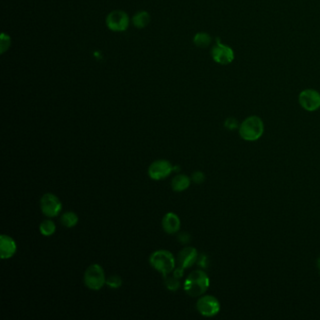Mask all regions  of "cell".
Wrapping results in <instances>:
<instances>
[{"instance_id":"cell-12","label":"cell","mask_w":320,"mask_h":320,"mask_svg":"<svg viewBox=\"0 0 320 320\" xmlns=\"http://www.w3.org/2000/svg\"><path fill=\"white\" fill-rule=\"evenodd\" d=\"M16 242L8 235L0 236V256L2 259H8L15 255Z\"/></svg>"},{"instance_id":"cell-15","label":"cell","mask_w":320,"mask_h":320,"mask_svg":"<svg viewBox=\"0 0 320 320\" xmlns=\"http://www.w3.org/2000/svg\"><path fill=\"white\" fill-rule=\"evenodd\" d=\"M78 221H79V218L77 216V214L73 211H67L60 217V223L67 228H71V227L75 226L76 224H78Z\"/></svg>"},{"instance_id":"cell-1","label":"cell","mask_w":320,"mask_h":320,"mask_svg":"<svg viewBox=\"0 0 320 320\" xmlns=\"http://www.w3.org/2000/svg\"><path fill=\"white\" fill-rule=\"evenodd\" d=\"M208 288L209 278L207 273L202 270H195L191 272L185 280V292L192 298L202 296Z\"/></svg>"},{"instance_id":"cell-14","label":"cell","mask_w":320,"mask_h":320,"mask_svg":"<svg viewBox=\"0 0 320 320\" xmlns=\"http://www.w3.org/2000/svg\"><path fill=\"white\" fill-rule=\"evenodd\" d=\"M191 184V178L186 175H176L171 181V187L175 192H183Z\"/></svg>"},{"instance_id":"cell-21","label":"cell","mask_w":320,"mask_h":320,"mask_svg":"<svg viewBox=\"0 0 320 320\" xmlns=\"http://www.w3.org/2000/svg\"><path fill=\"white\" fill-rule=\"evenodd\" d=\"M224 127L229 130V131H233V130H236L237 128L240 127L239 125V122L238 120H236L235 118H227L225 121H224Z\"/></svg>"},{"instance_id":"cell-7","label":"cell","mask_w":320,"mask_h":320,"mask_svg":"<svg viewBox=\"0 0 320 320\" xmlns=\"http://www.w3.org/2000/svg\"><path fill=\"white\" fill-rule=\"evenodd\" d=\"M299 103L304 110L315 112L320 107V93L312 88L303 90L299 95Z\"/></svg>"},{"instance_id":"cell-17","label":"cell","mask_w":320,"mask_h":320,"mask_svg":"<svg viewBox=\"0 0 320 320\" xmlns=\"http://www.w3.org/2000/svg\"><path fill=\"white\" fill-rule=\"evenodd\" d=\"M211 37L208 33L199 32L193 37V43L199 48H206L211 43Z\"/></svg>"},{"instance_id":"cell-23","label":"cell","mask_w":320,"mask_h":320,"mask_svg":"<svg viewBox=\"0 0 320 320\" xmlns=\"http://www.w3.org/2000/svg\"><path fill=\"white\" fill-rule=\"evenodd\" d=\"M184 271L185 270H183V269H181L179 267H176V268H175V270L173 271V275L176 277L177 279H180V278H182V276L184 274Z\"/></svg>"},{"instance_id":"cell-18","label":"cell","mask_w":320,"mask_h":320,"mask_svg":"<svg viewBox=\"0 0 320 320\" xmlns=\"http://www.w3.org/2000/svg\"><path fill=\"white\" fill-rule=\"evenodd\" d=\"M56 226L55 223L51 220H45L40 224V232L41 235L49 237L56 232Z\"/></svg>"},{"instance_id":"cell-25","label":"cell","mask_w":320,"mask_h":320,"mask_svg":"<svg viewBox=\"0 0 320 320\" xmlns=\"http://www.w3.org/2000/svg\"><path fill=\"white\" fill-rule=\"evenodd\" d=\"M178 240L182 243H188L190 240H191V238L188 234L186 233H181L179 236H178Z\"/></svg>"},{"instance_id":"cell-2","label":"cell","mask_w":320,"mask_h":320,"mask_svg":"<svg viewBox=\"0 0 320 320\" xmlns=\"http://www.w3.org/2000/svg\"><path fill=\"white\" fill-rule=\"evenodd\" d=\"M239 134L247 142L257 141L264 134V122L257 116L248 117L240 123Z\"/></svg>"},{"instance_id":"cell-10","label":"cell","mask_w":320,"mask_h":320,"mask_svg":"<svg viewBox=\"0 0 320 320\" xmlns=\"http://www.w3.org/2000/svg\"><path fill=\"white\" fill-rule=\"evenodd\" d=\"M128 15L122 10H114L106 18V24L113 31H124L129 26Z\"/></svg>"},{"instance_id":"cell-6","label":"cell","mask_w":320,"mask_h":320,"mask_svg":"<svg viewBox=\"0 0 320 320\" xmlns=\"http://www.w3.org/2000/svg\"><path fill=\"white\" fill-rule=\"evenodd\" d=\"M196 309L203 317L212 318L220 312L221 305L215 297L211 295H202L197 300Z\"/></svg>"},{"instance_id":"cell-8","label":"cell","mask_w":320,"mask_h":320,"mask_svg":"<svg viewBox=\"0 0 320 320\" xmlns=\"http://www.w3.org/2000/svg\"><path fill=\"white\" fill-rule=\"evenodd\" d=\"M211 56L218 64L228 65L234 61L235 53L230 46L222 43L219 39H217L216 45L211 49Z\"/></svg>"},{"instance_id":"cell-22","label":"cell","mask_w":320,"mask_h":320,"mask_svg":"<svg viewBox=\"0 0 320 320\" xmlns=\"http://www.w3.org/2000/svg\"><path fill=\"white\" fill-rule=\"evenodd\" d=\"M192 180L196 184H201L205 181V175L201 171H196L192 175Z\"/></svg>"},{"instance_id":"cell-16","label":"cell","mask_w":320,"mask_h":320,"mask_svg":"<svg viewBox=\"0 0 320 320\" xmlns=\"http://www.w3.org/2000/svg\"><path fill=\"white\" fill-rule=\"evenodd\" d=\"M151 21V16L147 11H139L133 18V24L137 28H144Z\"/></svg>"},{"instance_id":"cell-5","label":"cell","mask_w":320,"mask_h":320,"mask_svg":"<svg viewBox=\"0 0 320 320\" xmlns=\"http://www.w3.org/2000/svg\"><path fill=\"white\" fill-rule=\"evenodd\" d=\"M40 205L41 212L49 218L57 216L62 209L61 201L51 192H47L41 196Z\"/></svg>"},{"instance_id":"cell-24","label":"cell","mask_w":320,"mask_h":320,"mask_svg":"<svg viewBox=\"0 0 320 320\" xmlns=\"http://www.w3.org/2000/svg\"><path fill=\"white\" fill-rule=\"evenodd\" d=\"M197 264L199 265L202 268H206L207 267V256H205V255L198 256Z\"/></svg>"},{"instance_id":"cell-20","label":"cell","mask_w":320,"mask_h":320,"mask_svg":"<svg viewBox=\"0 0 320 320\" xmlns=\"http://www.w3.org/2000/svg\"><path fill=\"white\" fill-rule=\"evenodd\" d=\"M105 285L110 288H119L122 285V279L119 275H111L106 279Z\"/></svg>"},{"instance_id":"cell-3","label":"cell","mask_w":320,"mask_h":320,"mask_svg":"<svg viewBox=\"0 0 320 320\" xmlns=\"http://www.w3.org/2000/svg\"><path fill=\"white\" fill-rule=\"evenodd\" d=\"M150 263L154 270L166 276L175 270L176 260L167 250H157L150 256Z\"/></svg>"},{"instance_id":"cell-11","label":"cell","mask_w":320,"mask_h":320,"mask_svg":"<svg viewBox=\"0 0 320 320\" xmlns=\"http://www.w3.org/2000/svg\"><path fill=\"white\" fill-rule=\"evenodd\" d=\"M198 253L197 250L193 247H185L177 254L176 257V266L186 270L191 268L197 262Z\"/></svg>"},{"instance_id":"cell-13","label":"cell","mask_w":320,"mask_h":320,"mask_svg":"<svg viewBox=\"0 0 320 320\" xmlns=\"http://www.w3.org/2000/svg\"><path fill=\"white\" fill-rule=\"evenodd\" d=\"M161 225L164 232L167 234H175L180 229V219L174 212L166 213L161 221Z\"/></svg>"},{"instance_id":"cell-9","label":"cell","mask_w":320,"mask_h":320,"mask_svg":"<svg viewBox=\"0 0 320 320\" xmlns=\"http://www.w3.org/2000/svg\"><path fill=\"white\" fill-rule=\"evenodd\" d=\"M173 166L167 160H154L148 169L149 176L153 180H161L172 173Z\"/></svg>"},{"instance_id":"cell-4","label":"cell","mask_w":320,"mask_h":320,"mask_svg":"<svg viewBox=\"0 0 320 320\" xmlns=\"http://www.w3.org/2000/svg\"><path fill=\"white\" fill-rule=\"evenodd\" d=\"M105 273L101 265L92 264L88 267L84 274V283L87 288L98 291L105 285Z\"/></svg>"},{"instance_id":"cell-19","label":"cell","mask_w":320,"mask_h":320,"mask_svg":"<svg viewBox=\"0 0 320 320\" xmlns=\"http://www.w3.org/2000/svg\"><path fill=\"white\" fill-rule=\"evenodd\" d=\"M164 284H165V287L167 288L168 290L170 291H176L179 287H180V283H179V279H177L176 277H175L174 275L172 276H169L166 275L164 276Z\"/></svg>"},{"instance_id":"cell-26","label":"cell","mask_w":320,"mask_h":320,"mask_svg":"<svg viewBox=\"0 0 320 320\" xmlns=\"http://www.w3.org/2000/svg\"><path fill=\"white\" fill-rule=\"evenodd\" d=\"M318 268H319V270L320 271V258L318 259Z\"/></svg>"}]
</instances>
